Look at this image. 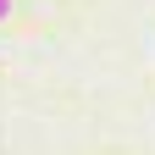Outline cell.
Segmentation results:
<instances>
[{"label": "cell", "mask_w": 155, "mask_h": 155, "mask_svg": "<svg viewBox=\"0 0 155 155\" xmlns=\"http://www.w3.org/2000/svg\"><path fill=\"white\" fill-rule=\"evenodd\" d=\"M6 11H11V0H0V17H6Z\"/></svg>", "instance_id": "obj_1"}]
</instances>
